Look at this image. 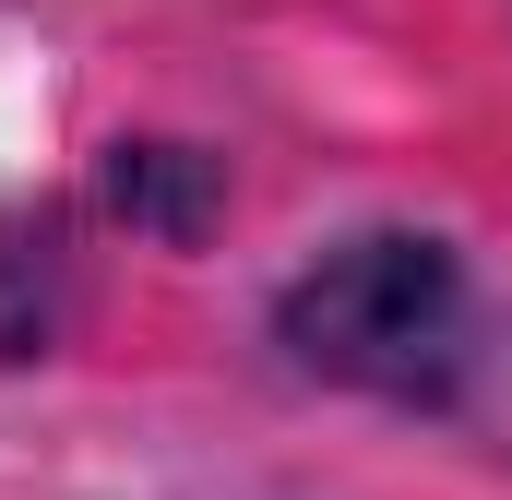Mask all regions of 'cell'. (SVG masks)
<instances>
[{
    "label": "cell",
    "instance_id": "6da1fadb",
    "mask_svg": "<svg viewBox=\"0 0 512 500\" xmlns=\"http://www.w3.org/2000/svg\"><path fill=\"white\" fill-rule=\"evenodd\" d=\"M286 346L298 370L358 381V393H453L477 310L441 239H346L286 286Z\"/></svg>",
    "mask_w": 512,
    "mask_h": 500
}]
</instances>
